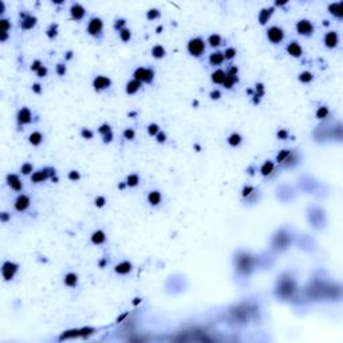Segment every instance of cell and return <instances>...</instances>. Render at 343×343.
<instances>
[{"label": "cell", "mask_w": 343, "mask_h": 343, "mask_svg": "<svg viewBox=\"0 0 343 343\" xmlns=\"http://www.w3.org/2000/svg\"><path fill=\"white\" fill-rule=\"evenodd\" d=\"M101 30H102V20L98 19V18L91 19V21L89 24V32L91 35H96L98 32H101Z\"/></svg>", "instance_id": "cell-6"}, {"label": "cell", "mask_w": 343, "mask_h": 343, "mask_svg": "<svg viewBox=\"0 0 343 343\" xmlns=\"http://www.w3.org/2000/svg\"><path fill=\"white\" fill-rule=\"evenodd\" d=\"M240 141H241V137H240L239 134H232V136L229 137V139H228L229 145H232V146H236V145H239V143H240Z\"/></svg>", "instance_id": "cell-29"}, {"label": "cell", "mask_w": 343, "mask_h": 343, "mask_svg": "<svg viewBox=\"0 0 343 343\" xmlns=\"http://www.w3.org/2000/svg\"><path fill=\"white\" fill-rule=\"evenodd\" d=\"M283 31L279 28V27H271L268 30V39L273 43H279L280 40L283 39Z\"/></svg>", "instance_id": "cell-3"}, {"label": "cell", "mask_w": 343, "mask_h": 343, "mask_svg": "<svg viewBox=\"0 0 343 343\" xmlns=\"http://www.w3.org/2000/svg\"><path fill=\"white\" fill-rule=\"evenodd\" d=\"M139 86H141V82L137 79L132 80V82L127 83V87H126V91L129 93V94H134V93L137 91V90L139 89Z\"/></svg>", "instance_id": "cell-19"}, {"label": "cell", "mask_w": 343, "mask_h": 343, "mask_svg": "<svg viewBox=\"0 0 343 343\" xmlns=\"http://www.w3.org/2000/svg\"><path fill=\"white\" fill-rule=\"evenodd\" d=\"M46 74H47V68L42 66V67H40L39 70H38V75H39V77H44Z\"/></svg>", "instance_id": "cell-45"}, {"label": "cell", "mask_w": 343, "mask_h": 343, "mask_svg": "<svg viewBox=\"0 0 343 343\" xmlns=\"http://www.w3.org/2000/svg\"><path fill=\"white\" fill-rule=\"evenodd\" d=\"M93 331H94V330H93V328H83V330H80L79 332H80V335H83V336H85V335H89V334H91Z\"/></svg>", "instance_id": "cell-46"}, {"label": "cell", "mask_w": 343, "mask_h": 343, "mask_svg": "<svg viewBox=\"0 0 343 343\" xmlns=\"http://www.w3.org/2000/svg\"><path fill=\"white\" fill-rule=\"evenodd\" d=\"M68 177H70L71 180H78V178H79V174H78L77 172H71V173L68 174Z\"/></svg>", "instance_id": "cell-48"}, {"label": "cell", "mask_w": 343, "mask_h": 343, "mask_svg": "<svg viewBox=\"0 0 343 343\" xmlns=\"http://www.w3.org/2000/svg\"><path fill=\"white\" fill-rule=\"evenodd\" d=\"M134 78L137 80H145V82H152L153 80V71L148 70V68H138L134 73Z\"/></svg>", "instance_id": "cell-2"}, {"label": "cell", "mask_w": 343, "mask_h": 343, "mask_svg": "<svg viewBox=\"0 0 343 343\" xmlns=\"http://www.w3.org/2000/svg\"><path fill=\"white\" fill-rule=\"evenodd\" d=\"M57 35V32H55V28L52 30V27H51V30H48V36L50 38H52V36H55Z\"/></svg>", "instance_id": "cell-56"}, {"label": "cell", "mask_w": 343, "mask_h": 343, "mask_svg": "<svg viewBox=\"0 0 343 343\" xmlns=\"http://www.w3.org/2000/svg\"><path fill=\"white\" fill-rule=\"evenodd\" d=\"M7 219H8V216H7V213H3V220H4V221H5V220H7Z\"/></svg>", "instance_id": "cell-61"}, {"label": "cell", "mask_w": 343, "mask_h": 343, "mask_svg": "<svg viewBox=\"0 0 343 343\" xmlns=\"http://www.w3.org/2000/svg\"><path fill=\"white\" fill-rule=\"evenodd\" d=\"M95 204L98 205V207H102V205L105 204V198H103V197H98V198L95 200Z\"/></svg>", "instance_id": "cell-47"}, {"label": "cell", "mask_w": 343, "mask_h": 343, "mask_svg": "<svg viewBox=\"0 0 343 343\" xmlns=\"http://www.w3.org/2000/svg\"><path fill=\"white\" fill-rule=\"evenodd\" d=\"M324 42H326L327 47H335L336 43H338V35L336 32H328L324 38Z\"/></svg>", "instance_id": "cell-10"}, {"label": "cell", "mask_w": 343, "mask_h": 343, "mask_svg": "<svg viewBox=\"0 0 343 343\" xmlns=\"http://www.w3.org/2000/svg\"><path fill=\"white\" fill-rule=\"evenodd\" d=\"M188 50L189 52H191L192 55H196V57H198V55L202 54V51L205 50V46H204V42H202L201 39H192L191 42L188 43Z\"/></svg>", "instance_id": "cell-1"}, {"label": "cell", "mask_w": 343, "mask_h": 343, "mask_svg": "<svg viewBox=\"0 0 343 343\" xmlns=\"http://www.w3.org/2000/svg\"><path fill=\"white\" fill-rule=\"evenodd\" d=\"M251 192H252V188H251V186H248V188H244V191H243V196H248Z\"/></svg>", "instance_id": "cell-53"}, {"label": "cell", "mask_w": 343, "mask_h": 343, "mask_svg": "<svg viewBox=\"0 0 343 343\" xmlns=\"http://www.w3.org/2000/svg\"><path fill=\"white\" fill-rule=\"evenodd\" d=\"M121 38H122V40H125V42H127V40L130 39V31L123 28L122 31H121Z\"/></svg>", "instance_id": "cell-35"}, {"label": "cell", "mask_w": 343, "mask_h": 343, "mask_svg": "<svg viewBox=\"0 0 343 343\" xmlns=\"http://www.w3.org/2000/svg\"><path fill=\"white\" fill-rule=\"evenodd\" d=\"M160 16V12H158L157 10H150L148 12V18L149 19H154V18H158Z\"/></svg>", "instance_id": "cell-40"}, {"label": "cell", "mask_w": 343, "mask_h": 343, "mask_svg": "<svg viewBox=\"0 0 343 343\" xmlns=\"http://www.w3.org/2000/svg\"><path fill=\"white\" fill-rule=\"evenodd\" d=\"M21 172H23L24 174H28L30 172H32V165H31V164H24L23 166H21Z\"/></svg>", "instance_id": "cell-38"}, {"label": "cell", "mask_w": 343, "mask_h": 343, "mask_svg": "<svg viewBox=\"0 0 343 343\" xmlns=\"http://www.w3.org/2000/svg\"><path fill=\"white\" fill-rule=\"evenodd\" d=\"M236 55V50H233V48H228L225 51V55H224V58H227V59H232L233 57Z\"/></svg>", "instance_id": "cell-37"}, {"label": "cell", "mask_w": 343, "mask_h": 343, "mask_svg": "<svg viewBox=\"0 0 343 343\" xmlns=\"http://www.w3.org/2000/svg\"><path fill=\"white\" fill-rule=\"evenodd\" d=\"M220 42H221V38L219 35H211L209 36V43H211V46H219L220 44Z\"/></svg>", "instance_id": "cell-32"}, {"label": "cell", "mask_w": 343, "mask_h": 343, "mask_svg": "<svg viewBox=\"0 0 343 343\" xmlns=\"http://www.w3.org/2000/svg\"><path fill=\"white\" fill-rule=\"evenodd\" d=\"M99 132H101L102 134H106V133H110V126L109 125H103V126L99 129Z\"/></svg>", "instance_id": "cell-44"}, {"label": "cell", "mask_w": 343, "mask_h": 343, "mask_svg": "<svg viewBox=\"0 0 343 343\" xmlns=\"http://www.w3.org/2000/svg\"><path fill=\"white\" fill-rule=\"evenodd\" d=\"M225 78H227V74L224 73L223 70H217L216 73L212 74V79H213V82H216V83H224Z\"/></svg>", "instance_id": "cell-16"}, {"label": "cell", "mask_w": 343, "mask_h": 343, "mask_svg": "<svg viewBox=\"0 0 343 343\" xmlns=\"http://www.w3.org/2000/svg\"><path fill=\"white\" fill-rule=\"evenodd\" d=\"M16 270H18L16 264L10 263V261L4 263V266H3V276H4V279L5 280L12 279V276H14V273L16 272Z\"/></svg>", "instance_id": "cell-4"}, {"label": "cell", "mask_w": 343, "mask_h": 343, "mask_svg": "<svg viewBox=\"0 0 343 343\" xmlns=\"http://www.w3.org/2000/svg\"><path fill=\"white\" fill-rule=\"evenodd\" d=\"M18 121L19 123H28L31 121V113L28 109H21L18 114Z\"/></svg>", "instance_id": "cell-9"}, {"label": "cell", "mask_w": 343, "mask_h": 343, "mask_svg": "<svg viewBox=\"0 0 343 343\" xmlns=\"http://www.w3.org/2000/svg\"><path fill=\"white\" fill-rule=\"evenodd\" d=\"M71 15H73L74 19L79 20V19H82L83 15H85V10H83L82 5L75 4V5H73V8H71Z\"/></svg>", "instance_id": "cell-11"}, {"label": "cell", "mask_w": 343, "mask_h": 343, "mask_svg": "<svg viewBox=\"0 0 343 343\" xmlns=\"http://www.w3.org/2000/svg\"><path fill=\"white\" fill-rule=\"evenodd\" d=\"M237 80V78L236 77H233V75H227V78H225V80H224V85H225V87H232L233 86V83Z\"/></svg>", "instance_id": "cell-30"}, {"label": "cell", "mask_w": 343, "mask_h": 343, "mask_svg": "<svg viewBox=\"0 0 343 343\" xmlns=\"http://www.w3.org/2000/svg\"><path fill=\"white\" fill-rule=\"evenodd\" d=\"M161 201V194L158 192H152L149 193V202L153 205H157Z\"/></svg>", "instance_id": "cell-23"}, {"label": "cell", "mask_w": 343, "mask_h": 343, "mask_svg": "<svg viewBox=\"0 0 343 343\" xmlns=\"http://www.w3.org/2000/svg\"><path fill=\"white\" fill-rule=\"evenodd\" d=\"M157 138H158V142H164L165 141V134L164 133H157Z\"/></svg>", "instance_id": "cell-51"}, {"label": "cell", "mask_w": 343, "mask_h": 343, "mask_svg": "<svg viewBox=\"0 0 343 343\" xmlns=\"http://www.w3.org/2000/svg\"><path fill=\"white\" fill-rule=\"evenodd\" d=\"M211 96H212V98H213V99H214V98L217 99V98H219V96H220V93H219V91H213V93H212V94H211Z\"/></svg>", "instance_id": "cell-57"}, {"label": "cell", "mask_w": 343, "mask_h": 343, "mask_svg": "<svg viewBox=\"0 0 343 343\" xmlns=\"http://www.w3.org/2000/svg\"><path fill=\"white\" fill-rule=\"evenodd\" d=\"M47 176H48V174L46 173L44 170L36 172V173L32 176V181H34V182H40V181H43V180L47 178Z\"/></svg>", "instance_id": "cell-22"}, {"label": "cell", "mask_w": 343, "mask_h": 343, "mask_svg": "<svg viewBox=\"0 0 343 343\" xmlns=\"http://www.w3.org/2000/svg\"><path fill=\"white\" fill-rule=\"evenodd\" d=\"M273 170V164L271 161H267L266 164L261 166V174H264V176H267V174H270L271 172Z\"/></svg>", "instance_id": "cell-25"}, {"label": "cell", "mask_w": 343, "mask_h": 343, "mask_svg": "<svg viewBox=\"0 0 343 343\" xmlns=\"http://www.w3.org/2000/svg\"><path fill=\"white\" fill-rule=\"evenodd\" d=\"M133 303H134V304H136V305H137V304H138V303H141V299H134V302H133Z\"/></svg>", "instance_id": "cell-60"}, {"label": "cell", "mask_w": 343, "mask_h": 343, "mask_svg": "<svg viewBox=\"0 0 343 343\" xmlns=\"http://www.w3.org/2000/svg\"><path fill=\"white\" fill-rule=\"evenodd\" d=\"M125 24V20L123 19H121V20H117V23H115V28H121Z\"/></svg>", "instance_id": "cell-52"}, {"label": "cell", "mask_w": 343, "mask_h": 343, "mask_svg": "<svg viewBox=\"0 0 343 343\" xmlns=\"http://www.w3.org/2000/svg\"><path fill=\"white\" fill-rule=\"evenodd\" d=\"M223 60H224V55L221 52H214V54H212L209 57V62L212 64H216V66L220 64Z\"/></svg>", "instance_id": "cell-21"}, {"label": "cell", "mask_w": 343, "mask_h": 343, "mask_svg": "<svg viewBox=\"0 0 343 343\" xmlns=\"http://www.w3.org/2000/svg\"><path fill=\"white\" fill-rule=\"evenodd\" d=\"M343 3H335V4L330 5V12H332L334 15H336L338 18H342L343 16Z\"/></svg>", "instance_id": "cell-14"}, {"label": "cell", "mask_w": 343, "mask_h": 343, "mask_svg": "<svg viewBox=\"0 0 343 343\" xmlns=\"http://www.w3.org/2000/svg\"><path fill=\"white\" fill-rule=\"evenodd\" d=\"M40 141H42V134L40 133H32L30 136V142L32 145H38V143H40Z\"/></svg>", "instance_id": "cell-28"}, {"label": "cell", "mask_w": 343, "mask_h": 343, "mask_svg": "<svg viewBox=\"0 0 343 343\" xmlns=\"http://www.w3.org/2000/svg\"><path fill=\"white\" fill-rule=\"evenodd\" d=\"M8 182H10V185L15 189V191H20V189H21V182H20V180L18 178V176H15V174H11V176H8Z\"/></svg>", "instance_id": "cell-15"}, {"label": "cell", "mask_w": 343, "mask_h": 343, "mask_svg": "<svg viewBox=\"0 0 343 343\" xmlns=\"http://www.w3.org/2000/svg\"><path fill=\"white\" fill-rule=\"evenodd\" d=\"M91 240H93V243H95V244H101V243L105 241V233L102 232V230H96V232L93 233Z\"/></svg>", "instance_id": "cell-20"}, {"label": "cell", "mask_w": 343, "mask_h": 343, "mask_svg": "<svg viewBox=\"0 0 343 343\" xmlns=\"http://www.w3.org/2000/svg\"><path fill=\"white\" fill-rule=\"evenodd\" d=\"M311 79H312V74L311 73H303L300 77H299V80H300V82H304V83L310 82Z\"/></svg>", "instance_id": "cell-33"}, {"label": "cell", "mask_w": 343, "mask_h": 343, "mask_svg": "<svg viewBox=\"0 0 343 343\" xmlns=\"http://www.w3.org/2000/svg\"><path fill=\"white\" fill-rule=\"evenodd\" d=\"M34 90H35L36 93H39V91H40V87H39V85H35V86H34Z\"/></svg>", "instance_id": "cell-59"}, {"label": "cell", "mask_w": 343, "mask_h": 343, "mask_svg": "<svg viewBox=\"0 0 343 343\" xmlns=\"http://www.w3.org/2000/svg\"><path fill=\"white\" fill-rule=\"evenodd\" d=\"M80 332L78 331V330H71V331H66L63 334V335H60V341H63V339H68V338H75V336H79Z\"/></svg>", "instance_id": "cell-24"}, {"label": "cell", "mask_w": 343, "mask_h": 343, "mask_svg": "<svg viewBox=\"0 0 343 343\" xmlns=\"http://www.w3.org/2000/svg\"><path fill=\"white\" fill-rule=\"evenodd\" d=\"M30 205V200L27 196H19V197L16 198V202H15V208H16L18 211H24L27 209Z\"/></svg>", "instance_id": "cell-7"}, {"label": "cell", "mask_w": 343, "mask_h": 343, "mask_svg": "<svg viewBox=\"0 0 343 343\" xmlns=\"http://www.w3.org/2000/svg\"><path fill=\"white\" fill-rule=\"evenodd\" d=\"M157 133H158V126H157V125H155V123L150 125V126H149V134H152V136H153V134H157Z\"/></svg>", "instance_id": "cell-41"}, {"label": "cell", "mask_w": 343, "mask_h": 343, "mask_svg": "<svg viewBox=\"0 0 343 343\" xmlns=\"http://www.w3.org/2000/svg\"><path fill=\"white\" fill-rule=\"evenodd\" d=\"M64 282H66L67 286L74 287L77 284V275H75V273H68V275L66 276V279H64Z\"/></svg>", "instance_id": "cell-27"}, {"label": "cell", "mask_w": 343, "mask_h": 343, "mask_svg": "<svg viewBox=\"0 0 343 343\" xmlns=\"http://www.w3.org/2000/svg\"><path fill=\"white\" fill-rule=\"evenodd\" d=\"M82 136L86 137V138H91V137H93V133L89 132V130H83V132H82Z\"/></svg>", "instance_id": "cell-50"}, {"label": "cell", "mask_w": 343, "mask_h": 343, "mask_svg": "<svg viewBox=\"0 0 343 343\" xmlns=\"http://www.w3.org/2000/svg\"><path fill=\"white\" fill-rule=\"evenodd\" d=\"M110 79L109 78H105V77H98L95 78L94 80V87L95 90H102V89H106V87L110 86Z\"/></svg>", "instance_id": "cell-8"}, {"label": "cell", "mask_w": 343, "mask_h": 343, "mask_svg": "<svg viewBox=\"0 0 343 343\" xmlns=\"http://www.w3.org/2000/svg\"><path fill=\"white\" fill-rule=\"evenodd\" d=\"M126 315H127V314H123V315H121V316H119V318H118V319H117V322H121V320H122V319H125V318H126Z\"/></svg>", "instance_id": "cell-58"}, {"label": "cell", "mask_w": 343, "mask_h": 343, "mask_svg": "<svg viewBox=\"0 0 343 343\" xmlns=\"http://www.w3.org/2000/svg\"><path fill=\"white\" fill-rule=\"evenodd\" d=\"M130 270H132V264L127 263V261H123V263L118 264L115 267V272H118V273H127V272H130Z\"/></svg>", "instance_id": "cell-17"}, {"label": "cell", "mask_w": 343, "mask_h": 343, "mask_svg": "<svg viewBox=\"0 0 343 343\" xmlns=\"http://www.w3.org/2000/svg\"><path fill=\"white\" fill-rule=\"evenodd\" d=\"M296 28H298V32L302 35H308V34L312 32V24L308 20H300L296 24Z\"/></svg>", "instance_id": "cell-5"}, {"label": "cell", "mask_w": 343, "mask_h": 343, "mask_svg": "<svg viewBox=\"0 0 343 343\" xmlns=\"http://www.w3.org/2000/svg\"><path fill=\"white\" fill-rule=\"evenodd\" d=\"M327 114H328V110H327V107H320L319 110L316 111V117H318V118H320V119L326 117Z\"/></svg>", "instance_id": "cell-34"}, {"label": "cell", "mask_w": 343, "mask_h": 343, "mask_svg": "<svg viewBox=\"0 0 343 343\" xmlns=\"http://www.w3.org/2000/svg\"><path fill=\"white\" fill-rule=\"evenodd\" d=\"M125 137H126L127 139H133V138H134V132H133L132 129L125 130Z\"/></svg>", "instance_id": "cell-42"}, {"label": "cell", "mask_w": 343, "mask_h": 343, "mask_svg": "<svg viewBox=\"0 0 343 343\" xmlns=\"http://www.w3.org/2000/svg\"><path fill=\"white\" fill-rule=\"evenodd\" d=\"M287 155H289V150H283V152H280L279 154H277V161H279V162H283Z\"/></svg>", "instance_id": "cell-36"}, {"label": "cell", "mask_w": 343, "mask_h": 343, "mask_svg": "<svg viewBox=\"0 0 343 343\" xmlns=\"http://www.w3.org/2000/svg\"><path fill=\"white\" fill-rule=\"evenodd\" d=\"M0 26H2V28H3V32H7V30L10 28V23H8V20H5V19L0 20Z\"/></svg>", "instance_id": "cell-39"}, {"label": "cell", "mask_w": 343, "mask_h": 343, "mask_svg": "<svg viewBox=\"0 0 343 343\" xmlns=\"http://www.w3.org/2000/svg\"><path fill=\"white\" fill-rule=\"evenodd\" d=\"M35 23H36V19H35V18H32V16H26L23 20H21L20 26H21V28L28 30V28H32V27L35 26Z\"/></svg>", "instance_id": "cell-13"}, {"label": "cell", "mask_w": 343, "mask_h": 343, "mask_svg": "<svg viewBox=\"0 0 343 343\" xmlns=\"http://www.w3.org/2000/svg\"><path fill=\"white\" fill-rule=\"evenodd\" d=\"M138 181H139V178L137 174H132V176L127 177V185H130V186H136L138 184Z\"/></svg>", "instance_id": "cell-31"}, {"label": "cell", "mask_w": 343, "mask_h": 343, "mask_svg": "<svg viewBox=\"0 0 343 343\" xmlns=\"http://www.w3.org/2000/svg\"><path fill=\"white\" fill-rule=\"evenodd\" d=\"M287 51L289 52V54L292 55V57H299V55L302 54V48H300V46L296 42H292L291 44L287 47Z\"/></svg>", "instance_id": "cell-12"}, {"label": "cell", "mask_w": 343, "mask_h": 343, "mask_svg": "<svg viewBox=\"0 0 343 343\" xmlns=\"http://www.w3.org/2000/svg\"><path fill=\"white\" fill-rule=\"evenodd\" d=\"M272 8H270V10H261V12H260V15H259V20H260V23L261 24H266L267 21H268V19H270V16L272 15Z\"/></svg>", "instance_id": "cell-18"}, {"label": "cell", "mask_w": 343, "mask_h": 343, "mask_svg": "<svg viewBox=\"0 0 343 343\" xmlns=\"http://www.w3.org/2000/svg\"><path fill=\"white\" fill-rule=\"evenodd\" d=\"M152 54L154 58H162L165 55V50L161 47V46H155V47H153L152 50Z\"/></svg>", "instance_id": "cell-26"}, {"label": "cell", "mask_w": 343, "mask_h": 343, "mask_svg": "<svg viewBox=\"0 0 343 343\" xmlns=\"http://www.w3.org/2000/svg\"><path fill=\"white\" fill-rule=\"evenodd\" d=\"M40 67H42V64H40V62H39V60H35V62H34V64H32V70H39Z\"/></svg>", "instance_id": "cell-49"}, {"label": "cell", "mask_w": 343, "mask_h": 343, "mask_svg": "<svg viewBox=\"0 0 343 343\" xmlns=\"http://www.w3.org/2000/svg\"><path fill=\"white\" fill-rule=\"evenodd\" d=\"M236 74H237V67H232V68L229 70V74H228V75H233V77H235Z\"/></svg>", "instance_id": "cell-54"}, {"label": "cell", "mask_w": 343, "mask_h": 343, "mask_svg": "<svg viewBox=\"0 0 343 343\" xmlns=\"http://www.w3.org/2000/svg\"><path fill=\"white\" fill-rule=\"evenodd\" d=\"M277 136H279V138H283V139H284L286 137H287V132H286V130H282V132L277 133Z\"/></svg>", "instance_id": "cell-55"}, {"label": "cell", "mask_w": 343, "mask_h": 343, "mask_svg": "<svg viewBox=\"0 0 343 343\" xmlns=\"http://www.w3.org/2000/svg\"><path fill=\"white\" fill-rule=\"evenodd\" d=\"M57 71H58L59 75H64V73H66V67H64V64H58Z\"/></svg>", "instance_id": "cell-43"}]
</instances>
